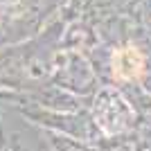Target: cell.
<instances>
[{
	"mask_svg": "<svg viewBox=\"0 0 151 151\" xmlns=\"http://www.w3.org/2000/svg\"><path fill=\"white\" fill-rule=\"evenodd\" d=\"M113 72L122 81L138 79L145 72V57H142V52L135 50V47H122V50H117L113 57Z\"/></svg>",
	"mask_w": 151,
	"mask_h": 151,
	"instance_id": "obj_1",
	"label": "cell"
}]
</instances>
